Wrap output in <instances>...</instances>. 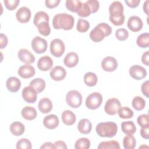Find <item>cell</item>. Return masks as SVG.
Returning <instances> with one entry per match:
<instances>
[{
  "label": "cell",
  "instance_id": "1",
  "mask_svg": "<svg viewBox=\"0 0 149 149\" xmlns=\"http://www.w3.org/2000/svg\"><path fill=\"white\" fill-rule=\"evenodd\" d=\"M74 23L73 16L66 13H58L52 19V26L55 29H63L65 30H71Z\"/></svg>",
  "mask_w": 149,
  "mask_h": 149
},
{
  "label": "cell",
  "instance_id": "2",
  "mask_svg": "<svg viewBox=\"0 0 149 149\" xmlns=\"http://www.w3.org/2000/svg\"><path fill=\"white\" fill-rule=\"evenodd\" d=\"M112 28L106 23H101L97 24L90 33V39L95 42L101 41L105 37L109 36L112 33Z\"/></svg>",
  "mask_w": 149,
  "mask_h": 149
},
{
  "label": "cell",
  "instance_id": "3",
  "mask_svg": "<svg viewBox=\"0 0 149 149\" xmlns=\"http://www.w3.org/2000/svg\"><path fill=\"white\" fill-rule=\"evenodd\" d=\"M95 130L99 136L111 138L116 134L118 126L113 122H101L96 126Z\"/></svg>",
  "mask_w": 149,
  "mask_h": 149
},
{
  "label": "cell",
  "instance_id": "4",
  "mask_svg": "<svg viewBox=\"0 0 149 149\" xmlns=\"http://www.w3.org/2000/svg\"><path fill=\"white\" fill-rule=\"evenodd\" d=\"M66 102L72 108H79L82 103V95L77 90H70L66 94Z\"/></svg>",
  "mask_w": 149,
  "mask_h": 149
},
{
  "label": "cell",
  "instance_id": "5",
  "mask_svg": "<svg viewBox=\"0 0 149 149\" xmlns=\"http://www.w3.org/2000/svg\"><path fill=\"white\" fill-rule=\"evenodd\" d=\"M102 100V96L100 93L94 92L87 97L86 105L90 109H96L100 107Z\"/></svg>",
  "mask_w": 149,
  "mask_h": 149
},
{
  "label": "cell",
  "instance_id": "6",
  "mask_svg": "<svg viewBox=\"0 0 149 149\" xmlns=\"http://www.w3.org/2000/svg\"><path fill=\"white\" fill-rule=\"evenodd\" d=\"M65 49V46L63 41L59 38L54 39L50 44V52L51 54L56 57L61 56Z\"/></svg>",
  "mask_w": 149,
  "mask_h": 149
},
{
  "label": "cell",
  "instance_id": "7",
  "mask_svg": "<svg viewBox=\"0 0 149 149\" xmlns=\"http://www.w3.org/2000/svg\"><path fill=\"white\" fill-rule=\"evenodd\" d=\"M121 107V104L119 100L115 98H112L108 100L104 106L105 112L109 115H114L118 112Z\"/></svg>",
  "mask_w": 149,
  "mask_h": 149
},
{
  "label": "cell",
  "instance_id": "8",
  "mask_svg": "<svg viewBox=\"0 0 149 149\" xmlns=\"http://www.w3.org/2000/svg\"><path fill=\"white\" fill-rule=\"evenodd\" d=\"M48 47L47 41L39 36L35 37L31 41V48L37 54L44 53Z\"/></svg>",
  "mask_w": 149,
  "mask_h": 149
},
{
  "label": "cell",
  "instance_id": "9",
  "mask_svg": "<svg viewBox=\"0 0 149 149\" xmlns=\"http://www.w3.org/2000/svg\"><path fill=\"white\" fill-rule=\"evenodd\" d=\"M130 76L135 80H141L147 76V71L144 68L140 65H134L132 66L129 70Z\"/></svg>",
  "mask_w": 149,
  "mask_h": 149
},
{
  "label": "cell",
  "instance_id": "10",
  "mask_svg": "<svg viewBox=\"0 0 149 149\" xmlns=\"http://www.w3.org/2000/svg\"><path fill=\"white\" fill-rule=\"evenodd\" d=\"M37 93L36 90L30 86L25 87L22 92L23 100L28 103H34L37 100Z\"/></svg>",
  "mask_w": 149,
  "mask_h": 149
},
{
  "label": "cell",
  "instance_id": "11",
  "mask_svg": "<svg viewBox=\"0 0 149 149\" xmlns=\"http://www.w3.org/2000/svg\"><path fill=\"white\" fill-rule=\"evenodd\" d=\"M101 67L106 72H113L118 68V62L112 56H107L102 59Z\"/></svg>",
  "mask_w": 149,
  "mask_h": 149
},
{
  "label": "cell",
  "instance_id": "12",
  "mask_svg": "<svg viewBox=\"0 0 149 149\" xmlns=\"http://www.w3.org/2000/svg\"><path fill=\"white\" fill-rule=\"evenodd\" d=\"M16 17L17 20L22 23H26L29 22L31 17V11L26 6L20 8L16 12Z\"/></svg>",
  "mask_w": 149,
  "mask_h": 149
},
{
  "label": "cell",
  "instance_id": "13",
  "mask_svg": "<svg viewBox=\"0 0 149 149\" xmlns=\"http://www.w3.org/2000/svg\"><path fill=\"white\" fill-rule=\"evenodd\" d=\"M143 23L140 17L137 16H130L127 21L128 28L133 32H137L141 30Z\"/></svg>",
  "mask_w": 149,
  "mask_h": 149
},
{
  "label": "cell",
  "instance_id": "14",
  "mask_svg": "<svg viewBox=\"0 0 149 149\" xmlns=\"http://www.w3.org/2000/svg\"><path fill=\"white\" fill-rule=\"evenodd\" d=\"M17 56L21 62L27 65L33 63L35 61V56L27 49H20L17 53Z\"/></svg>",
  "mask_w": 149,
  "mask_h": 149
},
{
  "label": "cell",
  "instance_id": "15",
  "mask_svg": "<svg viewBox=\"0 0 149 149\" xmlns=\"http://www.w3.org/2000/svg\"><path fill=\"white\" fill-rule=\"evenodd\" d=\"M51 78L55 81H61L65 79L66 76V71L63 67L56 66L52 69L50 73Z\"/></svg>",
  "mask_w": 149,
  "mask_h": 149
},
{
  "label": "cell",
  "instance_id": "16",
  "mask_svg": "<svg viewBox=\"0 0 149 149\" xmlns=\"http://www.w3.org/2000/svg\"><path fill=\"white\" fill-rule=\"evenodd\" d=\"M53 61L49 56L45 55L41 57L37 62V67L41 71H48L51 69Z\"/></svg>",
  "mask_w": 149,
  "mask_h": 149
},
{
  "label": "cell",
  "instance_id": "17",
  "mask_svg": "<svg viewBox=\"0 0 149 149\" xmlns=\"http://www.w3.org/2000/svg\"><path fill=\"white\" fill-rule=\"evenodd\" d=\"M44 126L48 129H54L59 125V118L54 114L48 115L43 119Z\"/></svg>",
  "mask_w": 149,
  "mask_h": 149
},
{
  "label": "cell",
  "instance_id": "18",
  "mask_svg": "<svg viewBox=\"0 0 149 149\" xmlns=\"http://www.w3.org/2000/svg\"><path fill=\"white\" fill-rule=\"evenodd\" d=\"M17 73L21 77L28 79L33 77L35 74L36 71L33 66L29 65H24L19 68Z\"/></svg>",
  "mask_w": 149,
  "mask_h": 149
},
{
  "label": "cell",
  "instance_id": "19",
  "mask_svg": "<svg viewBox=\"0 0 149 149\" xmlns=\"http://www.w3.org/2000/svg\"><path fill=\"white\" fill-rule=\"evenodd\" d=\"M6 86L9 91L16 93L21 87V81L16 77H10L7 79L6 81Z\"/></svg>",
  "mask_w": 149,
  "mask_h": 149
},
{
  "label": "cell",
  "instance_id": "20",
  "mask_svg": "<svg viewBox=\"0 0 149 149\" xmlns=\"http://www.w3.org/2000/svg\"><path fill=\"white\" fill-rule=\"evenodd\" d=\"M79 62V56L76 52H70L68 53L63 59L65 65L68 68L76 66Z\"/></svg>",
  "mask_w": 149,
  "mask_h": 149
},
{
  "label": "cell",
  "instance_id": "21",
  "mask_svg": "<svg viewBox=\"0 0 149 149\" xmlns=\"http://www.w3.org/2000/svg\"><path fill=\"white\" fill-rule=\"evenodd\" d=\"M123 6L119 1L113 2L109 7V16H118L123 15Z\"/></svg>",
  "mask_w": 149,
  "mask_h": 149
},
{
  "label": "cell",
  "instance_id": "22",
  "mask_svg": "<svg viewBox=\"0 0 149 149\" xmlns=\"http://www.w3.org/2000/svg\"><path fill=\"white\" fill-rule=\"evenodd\" d=\"M92 124L91 122L86 118L81 119L78 123L77 129L80 133L84 134H88L91 132Z\"/></svg>",
  "mask_w": 149,
  "mask_h": 149
},
{
  "label": "cell",
  "instance_id": "23",
  "mask_svg": "<svg viewBox=\"0 0 149 149\" xmlns=\"http://www.w3.org/2000/svg\"><path fill=\"white\" fill-rule=\"evenodd\" d=\"M38 107L41 112L47 113L52 109V102L49 98L44 97L40 100Z\"/></svg>",
  "mask_w": 149,
  "mask_h": 149
},
{
  "label": "cell",
  "instance_id": "24",
  "mask_svg": "<svg viewBox=\"0 0 149 149\" xmlns=\"http://www.w3.org/2000/svg\"><path fill=\"white\" fill-rule=\"evenodd\" d=\"M21 114L23 118L28 120H32L36 119L37 115L36 109L30 106L24 107L21 111Z\"/></svg>",
  "mask_w": 149,
  "mask_h": 149
},
{
  "label": "cell",
  "instance_id": "25",
  "mask_svg": "<svg viewBox=\"0 0 149 149\" xmlns=\"http://www.w3.org/2000/svg\"><path fill=\"white\" fill-rule=\"evenodd\" d=\"M62 120L63 123L66 125H73L76 120L75 114L70 110H66L62 113Z\"/></svg>",
  "mask_w": 149,
  "mask_h": 149
},
{
  "label": "cell",
  "instance_id": "26",
  "mask_svg": "<svg viewBox=\"0 0 149 149\" xmlns=\"http://www.w3.org/2000/svg\"><path fill=\"white\" fill-rule=\"evenodd\" d=\"M25 130L24 125L20 122H14L10 125V132L16 136H19L23 134Z\"/></svg>",
  "mask_w": 149,
  "mask_h": 149
},
{
  "label": "cell",
  "instance_id": "27",
  "mask_svg": "<svg viewBox=\"0 0 149 149\" xmlns=\"http://www.w3.org/2000/svg\"><path fill=\"white\" fill-rule=\"evenodd\" d=\"M122 131L127 135H133L136 131L135 124L132 121L123 122L121 124Z\"/></svg>",
  "mask_w": 149,
  "mask_h": 149
},
{
  "label": "cell",
  "instance_id": "28",
  "mask_svg": "<svg viewBox=\"0 0 149 149\" xmlns=\"http://www.w3.org/2000/svg\"><path fill=\"white\" fill-rule=\"evenodd\" d=\"M45 85V81L43 79L36 78L30 81L29 86L33 87L37 93H40L44 90Z\"/></svg>",
  "mask_w": 149,
  "mask_h": 149
},
{
  "label": "cell",
  "instance_id": "29",
  "mask_svg": "<svg viewBox=\"0 0 149 149\" xmlns=\"http://www.w3.org/2000/svg\"><path fill=\"white\" fill-rule=\"evenodd\" d=\"M49 19V16L46 12L44 11H39L37 12L34 15V19H33V23L37 27L38 24H39L42 22H46L48 23Z\"/></svg>",
  "mask_w": 149,
  "mask_h": 149
},
{
  "label": "cell",
  "instance_id": "30",
  "mask_svg": "<svg viewBox=\"0 0 149 149\" xmlns=\"http://www.w3.org/2000/svg\"><path fill=\"white\" fill-rule=\"evenodd\" d=\"M98 149H119L120 144L115 140L104 141L101 142L97 147Z\"/></svg>",
  "mask_w": 149,
  "mask_h": 149
},
{
  "label": "cell",
  "instance_id": "31",
  "mask_svg": "<svg viewBox=\"0 0 149 149\" xmlns=\"http://www.w3.org/2000/svg\"><path fill=\"white\" fill-rule=\"evenodd\" d=\"M98 81L97 75L93 72H87L84 76V83L89 87H93L96 85Z\"/></svg>",
  "mask_w": 149,
  "mask_h": 149
},
{
  "label": "cell",
  "instance_id": "32",
  "mask_svg": "<svg viewBox=\"0 0 149 149\" xmlns=\"http://www.w3.org/2000/svg\"><path fill=\"white\" fill-rule=\"evenodd\" d=\"M81 4L82 2L78 0H67L65 3L68 10L76 13L80 9Z\"/></svg>",
  "mask_w": 149,
  "mask_h": 149
},
{
  "label": "cell",
  "instance_id": "33",
  "mask_svg": "<svg viewBox=\"0 0 149 149\" xmlns=\"http://www.w3.org/2000/svg\"><path fill=\"white\" fill-rule=\"evenodd\" d=\"M136 42L141 48H148L149 46V34L144 33L139 35L137 38Z\"/></svg>",
  "mask_w": 149,
  "mask_h": 149
},
{
  "label": "cell",
  "instance_id": "34",
  "mask_svg": "<svg viewBox=\"0 0 149 149\" xmlns=\"http://www.w3.org/2000/svg\"><path fill=\"white\" fill-rule=\"evenodd\" d=\"M136 141L133 135H127L123 140V147L125 149H133L135 148Z\"/></svg>",
  "mask_w": 149,
  "mask_h": 149
},
{
  "label": "cell",
  "instance_id": "35",
  "mask_svg": "<svg viewBox=\"0 0 149 149\" xmlns=\"http://www.w3.org/2000/svg\"><path fill=\"white\" fill-rule=\"evenodd\" d=\"M132 106L137 111H141L146 106V101L140 96L134 97L132 100Z\"/></svg>",
  "mask_w": 149,
  "mask_h": 149
},
{
  "label": "cell",
  "instance_id": "36",
  "mask_svg": "<svg viewBox=\"0 0 149 149\" xmlns=\"http://www.w3.org/2000/svg\"><path fill=\"white\" fill-rule=\"evenodd\" d=\"M90 141L86 137L79 139L74 144V148L76 149H88L90 147Z\"/></svg>",
  "mask_w": 149,
  "mask_h": 149
},
{
  "label": "cell",
  "instance_id": "37",
  "mask_svg": "<svg viewBox=\"0 0 149 149\" xmlns=\"http://www.w3.org/2000/svg\"><path fill=\"white\" fill-rule=\"evenodd\" d=\"M118 113L119 116L122 119L132 118L134 114L133 111L127 107H121Z\"/></svg>",
  "mask_w": 149,
  "mask_h": 149
},
{
  "label": "cell",
  "instance_id": "38",
  "mask_svg": "<svg viewBox=\"0 0 149 149\" xmlns=\"http://www.w3.org/2000/svg\"><path fill=\"white\" fill-rule=\"evenodd\" d=\"M39 33L44 36H48L50 34L51 29L49 23L46 22H42L37 26Z\"/></svg>",
  "mask_w": 149,
  "mask_h": 149
},
{
  "label": "cell",
  "instance_id": "39",
  "mask_svg": "<svg viewBox=\"0 0 149 149\" xmlns=\"http://www.w3.org/2000/svg\"><path fill=\"white\" fill-rule=\"evenodd\" d=\"M90 28L89 22L84 19H79L77 23L76 29L80 33H85Z\"/></svg>",
  "mask_w": 149,
  "mask_h": 149
},
{
  "label": "cell",
  "instance_id": "40",
  "mask_svg": "<svg viewBox=\"0 0 149 149\" xmlns=\"http://www.w3.org/2000/svg\"><path fill=\"white\" fill-rule=\"evenodd\" d=\"M16 147L17 149H31L32 145L29 139L23 138L17 141Z\"/></svg>",
  "mask_w": 149,
  "mask_h": 149
},
{
  "label": "cell",
  "instance_id": "41",
  "mask_svg": "<svg viewBox=\"0 0 149 149\" xmlns=\"http://www.w3.org/2000/svg\"><path fill=\"white\" fill-rule=\"evenodd\" d=\"M77 13L78 16L85 17L90 15V14L91 13V10L88 5L86 2H84L82 3L81 8L79 9V10L77 12Z\"/></svg>",
  "mask_w": 149,
  "mask_h": 149
},
{
  "label": "cell",
  "instance_id": "42",
  "mask_svg": "<svg viewBox=\"0 0 149 149\" xmlns=\"http://www.w3.org/2000/svg\"><path fill=\"white\" fill-rule=\"evenodd\" d=\"M115 36L119 41H125L129 37V32L125 29H118L115 32Z\"/></svg>",
  "mask_w": 149,
  "mask_h": 149
},
{
  "label": "cell",
  "instance_id": "43",
  "mask_svg": "<svg viewBox=\"0 0 149 149\" xmlns=\"http://www.w3.org/2000/svg\"><path fill=\"white\" fill-rule=\"evenodd\" d=\"M109 19L110 22L115 26L122 25L125 20L124 14L119 16H109Z\"/></svg>",
  "mask_w": 149,
  "mask_h": 149
},
{
  "label": "cell",
  "instance_id": "44",
  "mask_svg": "<svg viewBox=\"0 0 149 149\" xmlns=\"http://www.w3.org/2000/svg\"><path fill=\"white\" fill-rule=\"evenodd\" d=\"M3 3L6 8L9 10H15L19 3H20L19 0H4Z\"/></svg>",
  "mask_w": 149,
  "mask_h": 149
},
{
  "label": "cell",
  "instance_id": "45",
  "mask_svg": "<svg viewBox=\"0 0 149 149\" xmlns=\"http://www.w3.org/2000/svg\"><path fill=\"white\" fill-rule=\"evenodd\" d=\"M137 123L141 127L149 126L148 115L147 114H143V115H139L137 117Z\"/></svg>",
  "mask_w": 149,
  "mask_h": 149
},
{
  "label": "cell",
  "instance_id": "46",
  "mask_svg": "<svg viewBox=\"0 0 149 149\" xmlns=\"http://www.w3.org/2000/svg\"><path fill=\"white\" fill-rule=\"evenodd\" d=\"M90 8L91 10V13H95L99 9L100 3L97 0H88L86 2Z\"/></svg>",
  "mask_w": 149,
  "mask_h": 149
},
{
  "label": "cell",
  "instance_id": "47",
  "mask_svg": "<svg viewBox=\"0 0 149 149\" xmlns=\"http://www.w3.org/2000/svg\"><path fill=\"white\" fill-rule=\"evenodd\" d=\"M148 88H149V82L148 80L144 82L141 86V90L143 95H144L146 97H149V91H148Z\"/></svg>",
  "mask_w": 149,
  "mask_h": 149
},
{
  "label": "cell",
  "instance_id": "48",
  "mask_svg": "<svg viewBox=\"0 0 149 149\" xmlns=\"http://www.w3.org/2000/svg\"><path fill=\"white\" fill-rule=\"evenodd\" d=\"M60 2V0H46L45 3L47 8L51 9L56 7Z\"/></svg>",
  "mask_w": 149,
  "mask_h": 149
},
{
  "label": "cell",
  "instance_id": "49",
  "mask_svg": "<svg viewBox=\"0 0 149 149\" xmlns=\"http://www.w3.org/2000/svg\"><path fill=\"white\" fill-rule=\"evenodd\" d=\"M8 40L6 35L3 33H1L0 34V48L3 49L5 48L8 44Z\"/></svg>",
  "mask_w": 149,
  "mask_h": 149
},
{
  "label": "cell",
  "instance_id": "50",
  "mask_svg": "<svg viewBox=\"0 0 149 149\" xmlns=\"http://www.w3.org/2000/svg\"><path fill=\"white\" fill-rule=\"evenodd\" d=\"M149 126H147L145 127H141L140 130V135L141 136L145 139H149Z\"/></svg>",
  "mask_w": 149,
  "mask_h": 149
},
{
  "label": "cell",
  "instance_id": "51",
  "mask_svg": "<svg viewBox=\"0 0 149 149\" xmlns=\"http://www.w3.org/2000/svg\"><path fill=\"white\" fill-rule=\"evenodd\" d=\"M125 2L129 7L131 8H135L139 6L140 0H125Z\"/></svg>",
  "mask_w": 149,
  "mask_h": 149
},
{
  "label": "cell",
  "instance_id": "52",
  "mask_svg": "<svg viewBox=\"0 0 149 149\" xmlns=\"http://www.w3.org/2000/svg\"><path fill=\"white\" fill-rule=\"evenodd\" d=\"M67 146L63 141L59 140L56 141L54 143V148H61V149H66Z\"/></svg>",
  "mask_w": 149,
  "mask_h": 149
},
{
  "label": "cell",
  "instance_id": "53",
  "mask_svg": "<svg viewBox=\"0 0 149 149\" xmlns=\"http://www.w3.org/2000/svg\"><path fill=\"white\" fill-rule=\"evenodd\" d=\"M149 55H148V51H146L145 52L143 53L141 56V61L143 64H144L146 66H148V62H149Z\"/></svg>",
  "mask_w": 149,
  "mask_h": 149
},
{
  "label": "cell",
  "instance_id": "54",
  "mask_svg": "<svg viewBox=\"0 0 149 149\" xmlns=\"http://www.w3.org/2000/svg\"><path fill=\"white\" fill-rule=\"evenodd\" d=\"M40 148H54V144L51 142L44 143L41 147Z\"/></svg>",
  "mask_w": 149,
  "mask_h": 149
},
{
  "label": "cell",
  "instance_id": "55",
  "mask_svg": "<svg viewBox=\"0 0 149 149\" xmlns=\"http://www.w3.org/2000/svg\"><path fill=\"white\" fill-rule=\"evenodd\" d=\"M143 10L148 15V1L147 0L143 3Z\"/></svg>",
  "mask_w": 149,
  "mask_h": 149
}]
</instances>
